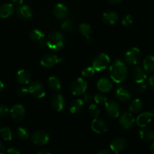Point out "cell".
<instances>
[{"label":"cell","mask_w":154,"mask_h":154,"mask_svg":"<svg viewBox=\"0 0 154 154\" xmlns=\"http://www.w3.org/2000/svg\"><path fill=\"white\" fill-rule=\"evenodd\" d=\"M129 71L126 65L123 61L117 60L111 64L109 69L110 78L114 82L120 84L127 78Z\"/></svg>","instance_id":"cell-1"},{"label":"cell","mask_w":154,"mask_h":154,"mask_svg":"<svg viewBox=\"0 0 154 154\" xmlns=\"http://www.w3.org/2000/svg\"><path fill=\"white\" fill-rule=\"evenodd\" d=\"M65 36L60 31H53L49 33L46 39V45L53 51H59L63 48L65 45Z\"/></svg>","instance_id":"cell-2"},{"label":"cell","mask_w":154,"mask_h":154,"mask_svg":"<svg viewBox=\"0 0 154 154\" xmlns=\"http://www.w3.org/2000/svg\"><path fill=\"white\" fill-rule=\"evenodd\" d=\"M111 63L108 55L105 53H99L95 57L93 61V67L97 72H102L106 69Z\"/></svg>","instance_id":"cell-3"},{"label":"cell","mask_w":154,"mask_h":154,"mask_svg":"<svg viewBox=\"0 0 154 154\" xmlns=\"http://www.w3.org/2000/svg\"><path fill=\"white\" fill-rule=\"evenodd\" d=\"M87 82L83 78H78L72 82L71 85V92L75 96H82L87 89Z\"/></svg>","instance_id":"cell-4"},{"label":"cell","mask_w":154,"mask_h":154,"mask_svg":"<svg viewBox=\"0 0 154 154\" xmlns=\"http://www.w3.org/2000/svg\"><path fill=\"white\" fill-rule=\"evenodd\" d=\"M141 51L138 48H130L125 54V61L129 66H135L141 60Z\"/></svg>","instance_id":"cell-5"},{"label":"cell","mask_w":154,"mask_h":154,"mask_svg":"<svg viewBox=\"0 0 154 154\" xmlns=\"http://www.w3.org/2000/svg\"><path fill=\"white\" fill-rule=\"evenodd\" d=\"M50 135L44 130H37L31 136V141L34 144L38 146H42L46 144L49 141Z\"/></svg>","instance_id":"cell-6"},{"label":"cell","mask_w":154,"mask_h":154,"mask_svg":"<svg viewBox=\"0 0 154 154\" xmlns=\"http://www.w3.org/2000/svg\"><path fill=\"white\" fill-rule=\"evenodd\" d=\"M29 93L34 97L42 99L45 96V88L39 81H33L29 84Z\"/></svg>","instance_id":"cell-7"},{"label":"cell","mask_w":154,"mask_h":154,"mask_svg":"<svg viewBox=\"0 0 154 154\" xmlns=\"http://www.w3.org/2000/svg\"><path fill=\"white\" fill-rule=\"evenodd\" d=\"M62 62H63V59L59 58L55 54H47L42 57L40 63L43 67L50 69L56 66L57 63H62Z\"/></svg>","instance_id":"cell-8"},{"label":"cell","mask_w":154,"mask_h":154,"mask_svg":"<svg viewBox=\"0 0 154 154\" xmlns=\"http://www.w3.org/2000/svg\"><path fill=\"white\" fill-rule=\"evenodd\" d=\"M51 105L53 109L60 112L66 106V99L62 93H56L51 98Z\"/></svg>","instance_id":"cell-9"},{"label":"cell","mask_w":154,"mask_h":154,"mask_svg":"<svg viewBox=\"0 0 154 154\" xmlns=\"http://www.w3.org/2000/svg\"><path fill=\"white\" fill-rule=\"evenodd\" d=\"M10 115L11 118L16 122H20L24 119L26 115V109L23 105L20 104H17L14 105L11 108Z\"/></svg>","instance_id":"cell-10"},{"label":"cell","mask_w":154,"mask_h":154,"mask_svg":"<svg viewBox=\"0 0 154 154\" xmlns=\"http://www.w3.org/2000/svg\"><path fill=\"white\" fill-rule=\"evenodd\" d=\"M135 123V117L131 113L127 112V111H125L119 119V124L124 129H132Z\"/></svg>","instance_id":"cell-11"},{"label":"cell","mask_w":154,"mask_h":154,"mask_svg":"<svg viewBox=\"0 0 154 154\" xmlns=\"http://www.w3.org/2000/svg\"><path fill=\"white\" fill-rule=\"evenodd\" d=\"M105 105V111L107 114L111 118H117L120 114V108L119 104L114 100L107 101Z\"/></svg>","instance_id":"cell-12"},{"label":"cell","mask_w":154,"mask_h":154,"mask_svg":"<svg viewBox=\"0 0 154 154\" xmlns=\"http://www.w3.org/2000/svg\"><path fill=\"white\" fill-rule=\"evenodd\" d=\"M127 146V141L123 137H117L114 138L110 144L111 150L113 153H119L124 150Z\"/></svg>","instance_id":"cell-13"},{"label":"cell","mask_w":154,"mask_h":154,"mask_svg":"<svg viewBox=\"0 0 154 154\" xmlns=\"http://www.w3.org/2000/svg\"><path fill=\"white\" fill-rule=\"evenodd\" d=\"M91 129L97 134H105L108 132V126L106 122L102 119L94 118L91 123Z\"/></svg>","instance_id":"cell-14"},{"label":"cell","mask_w":154,"mask_h":154,"mask_svg":"<svg viewBox=\"0 0 154 154\" xmlns=\"http://www.w3.org/2000/svg\"><path fill=\"white\" fill-rule=\"evenodd\" d=\"M53 14L57 19L63 20L66 19L68 17L69 11L68 8L65 5L62 4V3H58L54 6Z\"/></svg>","instance_id":"cell-15"},{"label":"cell","mask_w":154,"mask_h":154,"mask_svg":"<svg viewBox=\"0 0 154 154\" xmlns=\"http://www.w3.org/2000/svg\"><path fill=\"white\" fill-rule=\"evenodd\" d=\"M132 77L135 83L145 82L147 80V72L141 66L135 65L132 70Z\"/></svg>","instance_id":"cell-16"},{"label":"cell","mask_w":154,"mask_h":154,"mask_svg":"<svg viewBox=\"0 0 154 154\" xmlns=\"http://www.w3.org/2000/svg\"><path fill=\"white\" fill-rule=\"evenodd\" d=\"M16 15L20 20H28L32 16V10L28 5H20L16 10Z\"/></svg>","instance_id":"cell-17"},{"label":"cell","mask_w":154,"mask_h":154,"mask_svg":"<svg viewBox=\"0 0 154 154\" xmlns=\"http://www.w3.org/2000/svg\"><path fill=\"white\" fill-rule=\"evenodd\" d=\"M29 37L33 42L38 44L40 47H44L46 45V39L43 32L38 29H35L31 31L29 34Z\"/></svg>","instance_id":"cell-18"},{"label":"cell","mask_w":154,"mask_h":154,"mask_svg":"<svg viewBox=\"0 0 154 154\" xmlns=\"http://www.w3.org/2000/svg\"><path fill=\"white\" fill-rule=\"evenodd\" d=\"M153 118V115L150 111L142 112L137 117L136 123L140 127H146L148 124H150Z\"/></svg>","instance_id":"cell-19"},{"label":"cell","mask_w":154,"mask_h":154,"mask_svg":"<svg viewBox=\"0 0 154 154\" xmlns=\"http://www.w3.org/2000/svg\"><path fill=\"white\" fill-rule=\"evenodd\" d=\"M115 95L116 98L122 102H127L132 99V94L130 91L123 86H120L117 89Z\"/></svg>","instance_id":"cell-20"},{"label":"cell","mask_w":154,"mask_h":154,"mask_svg":"<svg viewBox=\"0 0 154 154\" xmlns=\"http://www.w3.org/2000/svg\"><path fill=\"white\" fill-rule=\"evenodd\" d=\"M97 88L102 93H108L112 90L113 84L111 80H109L108 78H102L98 81Z\"/></svg>","instance_id":"cell-21"},{"label":"cell","mask_w":154,"mask_h":154,"mask_svg":"<svg viewBox=\"0 0 154 154\" xmlns=\"http://www.w3.org/2000/svg\"><path fill=\"white\" fill-rule=\"evenodd\" d=\"M139 136L142 141L146 143H150L154 141V131L151 129L142 127L138 132Z\"/></svg>","instance_id":"cell-22"},{"label":"cell","mask_w":154,"mask_h":154,"mask_svg":"<svg viewBox=\"0 0 154 154\" xmlns=\"http://www.w3.org/2000/svg\"><path fill=\"white\" fill-rule=\"evenodd\" d=\"M118 15L114 11L105 12V13H103L102 17V20L104 23L109 26L114 25L118 20Z\"/></svg>","instance_id":"cell-23"},{"label":"cell","mask_w":154,"mask_h":154,"mask_svg":"<svg viewBox=\"0 0 154 154\" xmlns=\"http://www.w3.org/2000/svg\"><path fill=\"white\" fill-rule=\"evenodd\" d=\"M84 102L81 99H75L69 104V111L73 114H79L84 108Z\"/></svg>","instance_id":"cell-24"},{"label":"cell","mask_w":154,"mask_h":154,"mask_svg":"<svg viewBox=\"0 0 154 154\" xmlns=\"http://www.w3.org/2000/svg\"><path fill=\"white\" fill-rule=\"evenodd\" d=\"M17 80L19 82V84H22V85L29 84L31 81L30 73L26 69H20L17 73Z\"/></svg>","instance_id":"cell-25"},{"label":"cell","mask_w":154,"mask_h":154,"mask_svg":"<svg viewBox=\"0 0 154 154\" xmlns=\"http://www.w3.org/2000/svg\"><path fill=\"white\" fill-rule=\"evenodd\" d=\"M14 12V7L11 3H4L0 5V17L8 18Z\"/></svg>","instance_id":"cell-26"},{"label":"cell","mask_w":154,"mask_h":154,"mask_svg":"<svg viewBox=\"0 0 154 154\" xmlns=\"http://www.w3.org/2000/svg\"><path fill=\"white\" fill-rule=\"evenodd\" d=\"M143 69L147 73L154 72V56L148 55L143 60Z\"/></svg>","instance_id":"cell-27"},{"label":"cell","mask_w":154,"mask_h":154,"mask_svg":"<svg viewBox=\"0 0 154 154\" xmlns=\"http://www.w3.org/2000/svg\"><path fill=\"white\" fill-rule=\"evenodd\" d=\"M144 108V103L139 99H135L130 102L129 106V110L133 114L140 113Z\"/></svg>","instance_id":"cell-28"},{"label":"cell","mask_w":154,"mask_h":154,"mask_svg":"<svg viewBox=\"0 0 154 154\" xmlns=\"http://www.w3.org/2000/svg\"><path fill=\"white\" fill-rule=\"evenodd\" d=\"M48 87L52 91L57 92L61 88V83L57 77L51 76L48 78Z\"/></svg>","instance_id":"cell-29"},{"label":"cell","mask_w":154,"mask_h":154,"mask_svg":"<svg viewBox=\"0 0 154 154\" xmlns=\"http://www.w3.org/2000/svg\"><path fill=\"white\" fill-rule=\"evenodd\" d=\"M78 30H79L80 34L87 38V39L90 38V34L92 33L91 26L87 23H82L80 24Z\"/></svg>","instance_id":"cell-30"},{"label":"cell","mask_w":154,"mask_h":154,"mask_svg":"<svg viewBox=\"0 0 154 154\" xmlns=\"http://www.w3.org/2000/svg\"><path fill=\"white\" fill-rule=\"evenodd\" d=\"M16 135L21 141H26L29 137V132L26 128L23 126H19L16 129Z\"/></svg>","instance_id":"cell-31"},{"label":"cell","mask_w":154,"mask_h":154,"mask_svg":"<svg viewBox=\"0 0 154 154\" xmlns=\"http://www.w3.org/2000/svg\"><path fill=\"white\" fill-rule=\"evenodd\" d=\"M0 137L4 141H11L13 138V133L9 127L5 126L0 129Z\"/></svg>","instance_id":"cell-32"},{"label":"cell","mask_w":154,"mask_h":154,"mask_svg":"<svg viewBox=\"0 0 154 154\" xmlns=\"http://www.w3.org/2000/svg\"><path fill=\"white\" fill-rule=\"evenodd\" d=\"M61 28L66 32H72L75 29V23L72 19H66L63 21L61 25Z\"/></svg>","instance_id":"cell-33"},{"label":"cell","mask_w":154,"mask_h":154,"mask_svg":"<svg viewBox=\"0 0 154 154\" xmlns=\"http://www.w3.org/2000/svg\"><path fill=\"white\" fill-rule=\"evenodd\" d=\"M88 113L90 117H93V119L97 118V117H99V114H100V109L96 105L91 104L88 108Z\"/></svg>","instance_id":"cell-34"},{"label":"cell","mask_w":154,"mask_h":154,"mask_svg":"<svg viewBox=\"0 0 154 154\" xmlns=\"http://www.w3.org/2000/svg\"><path fill=\"white\" fill-rule=\"evenodd\" d=\"M95 72H96V70H95L93 66H87V67L84 68L83 69L82 72H81V75L84 78H90L94 75Z\"/></svg>","instance_id":"cell-35"},{"label":"cell","mask_w":154,"mask_h":154,"mask_svg":"<svg viewBox=\"0 0 154 154\" xmlns=\"http://www.w3.org/2000/svg\"><path fill=\"white\" fill-rule=\"evenodd\" d=\"M133 89L135 92L139 93H142L145 92L147 89V85L145 82L135 83L133 86Z\"/></svg>","instance_id":"cell-36"},{"label":"cell","mask_w":154,"mask_h":154,"mask_svg":"<svg viewBox=\"0 0 154 154\" xmlns=\"http://www.w3.org/2000/svg\"><path fill=\"white\" fill-rule=\"evenodd\" d=\"M93 101L97 105H105L108 101V99H107L106 96L102 94H96L93 98Z\"/></svg>","instance_id":"cell-37"},{"label":"cell","mask_w":154,"mask_h":154,"mask_svg":"<svg viewBox=\"0 0 154 154\" xmlns=\"http://www.w3.org/2000/svg\"><path fill=\"white\" fill-rule=\"evenodd\" d=\"M134 20L133 16L132 14H126L122 17L121 23L125 26H129L131 24H132Z\"/></svg>","instance_id":"cell-38"},{"label":"cell","mask_w":154,"mask_h":154,"mask_svg":"<svg viewBox=\"0 0 154 154\" xmlns=\"http://www.w3.org/2000/svg\"><path fill=\"white\" fill-rule=\"evenodd\" d=\"M9 113L8 107L5 104H0V117H4Z\"/></svg>","instance_id":"cell-39"},{"label":"cell","mask_w":154,"mask_h":154,"mask_svg":"<svg viewBox=\"0 0 154 154\" xmlns=\"http://www.w3.org/2000/svg\"><path fill=\"white\" fill-rule=\"evenodd\" d=\"M29 90L26 87H20L17 91V95L20 98H24L28 95Z\"/></svg>","instance_id":"cell-40"},{"label":"cell","mask_w":154,"mask_h":154,"mask_svg":"<svg viewBox=\"0 0 154 154\" xmlns=\"http://www.w3.org/2000/svg\"><path fill=\"white\" fill-rule=\"evenodd\" d=\"M84 102H86V103H91L93 101V98L94 96H93L92 93H84Z\"/></svg>","instance_id":"cell-41"},{"label":"cell","mask_w":154,"mask_h":154,"mask_svg":"<svg viewBox=\"0 0 154 154\" xmlns=\"http://www.w3.org/2000/svg\"><path fill=\"white\" fill-rule=\"evenodd\" d=\"M6 153H9V154H20V151L18 150V148L15 147H11L6 150Z\"/></svg>","instance_id":"cell-42"},{"label":"cell","mask_w":154,"mask_h":154,"mask_svg":"<svg viewBox=\"0 0 154 154\" xmlns=\"http://www.w3.org/2000/svg\"><path fill=\"white\" fill-rule=\"evenodd\" d=\"M112 153H113L112 150H108V149H106V148H102L97 152L98 154H111Z\"/></svg>","instance_id":"cell-43"},{"label":"cell","mask_w":154,"mask_h":154,"mask_svg":"<svg viewBox=\"0 0 154 154\" xmlns=\"http://www.w3.org/2000/svg\"><path fill=\"white\" fill-rule=\"evenodd\" d=\"M148 84H149V86H150V88H151L152 90H154V75H152V76L149 78Z\"/></svg>","instance_id":"cell-44"},{"label":"cell","mask_w":154,"mask_h":154,"mask_svg":"<svg viewBox=\"0 0 154 154\" xmlns=\"http://www.w3.org/2000/svg\"><path fill=\"white\" fill-rule=\"evenodd\" d=\"M6 152V149H5V144H3L2 142L0 141V154H3Z\"/></svg>","instance_id":"cell-45"},{"label":"cell","mask_w":154,"mask_h":154,"mask_svg":"<svg viewBox=\"0 0 154 154\" xmlns=\"http://www.w3.org/2000/svg\"><path fill=\"white\" fill-rule=\"evenodd\" d=\"M11 2L14 5L19 6V5H20L23 4V0H11Z\"/></svg>","instance_id":"cell-46"},{"label":"cell","mask_w":154,"mask_h":154,"mask_svg":"<svg viewBox=\"0 0 154 154\" xmlns=\"http://www.w3.org/2000/svg\"><path fill=\"white\" fill-rule=\"evenodd\" d=\"M38 154H50L51 153V151H49L47 149H42L39 151H38Z\"/></svg>","instance_id":"cell-47"},{"label":"cell","mask_w":154,"mask_h":154,"mask_svg":"<svg viewBox=\"0 0 154 154\" xmlns=\"http://www.w3.org/2000/svg\"><path fill=\"white\" fill-rule=\"evenodd\" d=\"M108 2L110 3V4L117 5V4H119V3L121 2V0H108Z\"/></svg>","instance_id":"cell-48"},{"label":"cell","mask_w":154,"mask_h":154,"mask_svg":"<svg viewBox=\"0 0 154 154\" xmlns=\"http://www.w3.org/2000/svg\"><path fill=\"white\" fill-rule=\"evenodd\" d=\"M153 144H151V146H150V153L154 154V141H153Z\"/></svg>","instance_id":"cell-49"},{"label":"cell","mask_w":154,"mask_h":154,"mask_svg":"<svg viewBox=\"0 0 154 154\" xmlns=\"http://www.w3.org/2000/svg\"><path fill=\"white\" fill-rule=\"evenodd\" d=\"M4 87H5L4 84H3V83L0 81V92H1L3 89H4Z\"/></svg>","instance_id":"cell-50"},{"label":"cell","mask_w":154,"mask_h":154,"mask_svg":"<svg viewBox=\"0 0 154 154\" xmlns=\"http://www.w3.org/2000/svg\"><path fill=\"white\" fill-rule=\"evenodd\" d=\"M152 114H153V117H154V107L153 108V109H152Z\"/></svg>","instance_id":"cell-51"}]
</instances>
